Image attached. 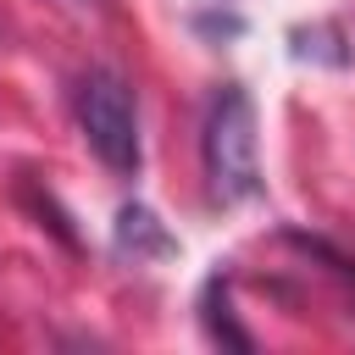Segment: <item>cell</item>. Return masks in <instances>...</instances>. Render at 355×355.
<instances>
[{
	"label": "cell",
	"instance_id": "6da1fadb",
	"mask_svg": "<svg viewBox=\"0 0 355 355\" xmlns=\"http://www.w3.org/2000/svg\"><path fill=\"white\" fill-rule=\"evenodd\" d=\"M200 166H205L211 200H222V205H239V200L261 194V133H255V105L239 83H222L205 105Z\"/></svg>",
	"mask_w": 355,
	"mask_h": 355
},
{
	"label": "cell",
	"instance_id": "7a4b0ae2",
	"mask_svg": "<svg viewBox=\"0 0 355 355\" xmlns=\"http://www.w3.org/2000/svg\"><path fill=\"white\" fill-rule=\"evenodd\" d=\"M72 116L83 144L94 150V161L111 178H139L144 166V139H139V100L128 89L122 72L111 67H89L72 78Z\"/></svg>",
	"mask_w": 355,
	"mask_h": 355
}]
</instances>
